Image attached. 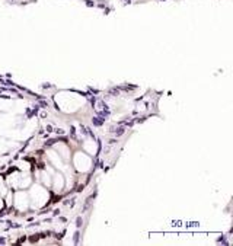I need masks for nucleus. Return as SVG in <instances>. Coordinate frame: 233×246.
Here are the masks:
<instances>
[]
</instances>
